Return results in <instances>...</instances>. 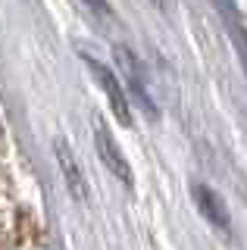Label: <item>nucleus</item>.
Masks as SVG:
<instances>
[{"mask_svg": "<svg viewBox=\"0 0 247 250\" xmlns=\"http://www.w3.org/2000/svg\"><path fill=\"white\" fill-rule=\"evenodd\" d=\"M84 60H88V66H91V72H94V78L100 82V88L106 91V97H110V106H113L116 119H119L122 125H132V106H128V97H125V91L119 88L116 75H113L106 66H100V62H94L91 57H84Z\"/></svg>", "mask_w": 247, "mask_h": 250, "instance_id": "obj_2", "label": "nucleus"}, {"mask_svg": "<svg viewBox=\"0 0 247 250\" xmlns=\"http://www.w3.org/2000/svg\"><path fill=\"white\" fill-rule=\"evenodd\" d=\"M94 141H97V153H100V160H103V166L110 169L116 178H122L125 185H132V169H128L125 156H122V150L116 147L113 135L103 128V122H100V119H97V125H94Z\"/></svg>", "mask_w": 247, "mask_h": 250, "instance_id": "obj_3", "label": "nucleus"}, {"mask_svg": "<svg viewBox=\"0 0 247 250\" xmlns=\"http://www.w3.org/2000/svg\"><path fill=\"white\" fill-rule=\"evenodd\" d=\"M194 197H197L200 213L210 219L216 229H222V231H226V229H228V213H226V203L219 200V194L210 191L206 185H197V188H194Z\"/></svg>", "mask_w": 247, "mask_h": 250, "instance_id": "obj_4", "label": "nucleus"}, {"mask_svg": "<svg viewBox=\"0 0 247 250\" xmlns=\"http://www.w3.org/2000/svg\"><path fill=\"white\" fill-rule=\"evenodd\" d=\"M57 156H60V166H63V175L69 182V191L75 194V197H84V182L79 175V166H75L72 153H69V144L66 141H57Z\"/></svg>", "mask_w": 247, "mask_h": 250, "instance_id": "obj_5", "label": "nucleus"}, {"mask_svg": "<svg viewBox=\"0 0 247 250\" xmlns=\"http://www.w3.org/2000/svg\"><path fill=\"white\" fill-rule=\"evenodd\" d=\"M116 62H119L122 75H125V84L132 91V97L144 106L147 116H157V106H153V97H150V84H147V72H144L141 60L128 47H116Z\"/></svg>", "mask_w": 247, "mask_h": 250, "instance_id": "obj_1", "label": "nucleus"}]
</instances>
